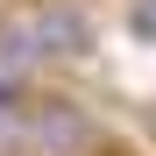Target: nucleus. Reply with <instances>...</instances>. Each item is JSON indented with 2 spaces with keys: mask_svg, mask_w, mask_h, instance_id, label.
Returning a JSON list of instances; mask_svg holds the SVG:
<instances>
[{
  "mask_svg": "<svg viewBox=\"0 0 156 156\" xmlns=\"http://www.w3.org/2000/svg\"><path fill=\"white\" fill-rule=\"evenodd\" d=\"M29 149L36 156H107V128L85 99L71 92H36L29 99Z\"/></svg>",
  "mask_w": 156,
  "mask_h": 156,
  "instance_id": "nucleus-1",
  "label": "nucleus"
},
{
  "mask_svg": "<svg viewBox=\"0 0 156 156\" xmlns=\"http://www.w3.org/2000/svg\"><path fill=\"white\" fill-rule=\"evenodd\" d=\"M29 36L50 64H85L92 50H99V21L85 0H43V7L29 14Z\"/></svg>",
  "mask_w": 156,
  "mask_h": 156,
  "instance_id": "nucleus-2",
  "label": "nucleus"
},
{
  "mask_svg": "<svg viewBox=\"0 0 156 156\" xmlns=\"http://www.w3.org/2000/svg\"><path fill=\"white\" fill-rule=\"evenodd\" d=\"M128 36H135V43H156V0H135V7H128Z\"/></svg>",
  "mask_w": 156,
  "mask_h": 156,
  "instance_id": "nucleus-3",
  "label": "nucleus"
}]
</instances>
